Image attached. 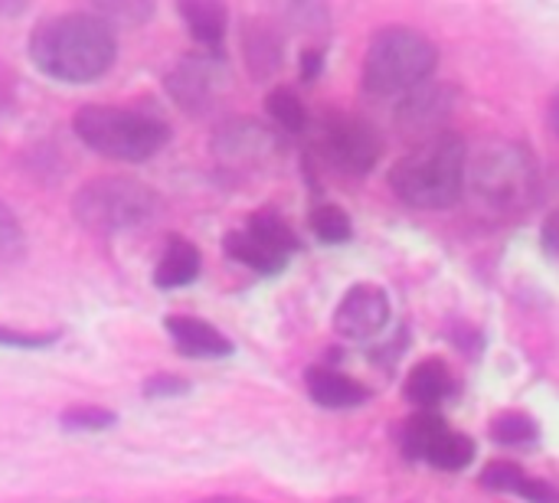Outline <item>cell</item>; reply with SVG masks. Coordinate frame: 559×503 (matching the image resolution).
<instances>
[{
	"instance_id": "cell-31",
	"label": "cell",
	"mask_w": 559,
	"mask_h": 503,
	"mask_svg": "<svg viewBox=\"0 0 559 503\" xmlns=\"http://www.w3.org/2000/svg\"><path fill=\"white\" fill-rule=\"evenodd\" d=\"M550 128H554V134L559 137V98L550 105Z\"/></svg>"
},
{
	"instance_id": "cell-28",
	"label": "cell",
	"mask_w": 559,
	"mask_h": 503,
	"mask_svg": "<svg viewBox=\"0 0 559 503\" xmlns=\"http://www.w3.org/2000/svg\"><path fill=\"white\" fill-rule=\"evenodd\" d=\"M59 334H20L10 327H0V347H13V350H46L56 344Z\"/></svg>"
},
{
	"instance_id": "cell-10",
	"label": "cell",
	"mask_w": 559,
	"mask_h": 503,
	"mask_svg": "<svg viewBox=\"0 0 559 503\" xmlns=\"http://www.w3.org/2000/svg\"><path fill=\"white\" fill-rule=\"evenodd\" d=\"M164 327H167L174 347L183 357H193V360H219V357H229L233 354V340H226L213 324H206L200 318H167Z\"/></svg>"
},
{
	"instance_id": "cell-13",
	"label": "cell",
	"mask_w": 559,
	"mask_h": 503,
	"mask_svg": "<svg viewBox=\"0 0 559 503\" xmlns=\"http://www.w3.org/2000/svg\"><path fill=\"white\" fill-rule=\"evenodd\" d=\"M197 275H200V252H197V245L180 239V236H174L167 242L157 268H154V285L164 288V291H174V288L193 285Z\"/></svg>"
},
{
	"instance_id": "cell-30",
	"label": "cell",
	"mask_w": 559,
	"mask_h": 503,
	"mask_svg": "<svg viewBox=\"0 0 559 503\" xmlns=\"http://www.w3.org/2000/svg\"><path fill=\"white\" fill-rule=\"evenodd\" d=\"M318 69H321V52L318 49H308L305 52V82H311L318 75Z\"/></svg>"
},
{
	"instance_id": "cell-14",
	"label": "cell",
	"mask_w": 559,
	"mask_h": 503,
	"mask_svg": "<svg viewBox=\"0 0 559 503\" xmlns=\"http://www.w3.org/2000/svg\"><path fill=\"white\" fill-rule=\"evenodd\" d=\"M177 13L183 16L190 36L197 43H203L206 49H216L226 36V23H229V13L223 3L216 0H183L177 7Z\"/></svg>"
},
{
	"instance_id": "cell-9",
	"label": "cell",
	"mask_w": 559,
	"mask_h": 503,
	"mask_svg": "<svg viewBox=\"0 0 559 503\" xmlns=\"http://www.w3.org/2000/svg\"><path fill=\"white\" fill-rule=\"evenodd\" d=\"M390 321V298L380 285H354L334 311V331L347 340H373Z\"/></svg>"
},
{
	"instance_id": "cell-26",
	"label": "cell",
	"mask_w": 559,
	"mask_h": 503,
	"mask_svg": "<svg viewBox=\"0 0 559 503\" xmlns=\"http://www.w3.org/2000/svg\"><path fill=\"white\" fill-rule=\"evenodd\" d=\"M115 419L118 416L102 406H72L59 416V426L66 432H102V429H111Z\"/></svg>"
},
{
	"instance_id": "cell-15",
	"label": "cell",
	"mask_w": 559,
	"mask_h": 503,
	"mask_svg": "<svg viewBox=\"0 0 559 503\" xmlns=\"http://www.w3.org/2000/svg\"><path fill=\"white\" fill-rule=\"evenodd\" d=\"M449 390H452V373L442 360H423L406 376V396H409V403H416L423 409L439 406L449 396Z\"/></svg>"
},
{
	"instance_id": "cell-23",
	"label": "cell",
	"mask_w": 559,
	"mask_h": 503,
	"mask_svg": "<svg viewBox=\"0 0 559 503\" xmlns=\"http://www.w3.org/2000/svg\"><path fill=\"white\" fill-rule=\"evenodd\" d=\"M491 439L498 445H511V448H524L537 442V422L524 412H504L491 422Z\"/></svg>"
},
{
	"instance_id": "cell-24",
	"label": "cell",
	"mask_w": 559,
	"mask_h": 503,
	"mask_svg": "<svg viewBox=\"0 0 559 503\" xmlns=\"http://www.w3.org/2000/svg\"><path fill=\"white\" fill-rule=\"evenodd\" d=\"M308 223H311V232H314L321 242H328V245H341V242L350 239V219H347V213H344L341 206H334V203L314 206V213H311Z\"/></svg>"
},
{
	"instance_id": "cell-22",
	"label": "cell",
	"mask_w": 559,
	"mask_h": 503,
	"mask_svg": "<svg viewBox=\"0 0 559 503\" xmlns=\"http://www.w3.org/2000/svg\"><path fill=\"white\" fill-rule=\"evenodd\" d=\"M426 462L442 468V471H462V468H468L475 462V442L468 435H462V432H445L439 439V445L429 452Z\"/></svg>"
},
{
	"instance_id": "cell-21",
	"label": "cell",
	"mask_w": 559,
	"mask_h": 503,
	"mask_svg": "<svg viewBox=\"0 0 559 503\" xmlns=\"http://www.w3.org/2000/svg\"><path fill=\"white\" fill-rule=\"evenodd\" d=\"M265 111H269L272 121H275L282 131H288V134H298V131H305V124H308V111H305L301 98H298L292 88H272L269 98H265Z\"/></svg>"
},
{
	"instance_id": "cell-17",
	"label": "cell",
	"mask_w": 559,
	"mask_h": 503,
	"mask_svg": "<svg viewBox=\"0 0 559 503\" xmlns=\"http://www.w3.org/2000/svg\"><path fill=\"white\" fill-rule=\"evenodd\" d=\"M262 147H272V137L265 134V128H259L252 121H229L216 137V154L229 157V160L262 157Z\"/></svg>"
},
{
	"instance_id": "cell-20",
	"label": "cell",
	"mask_w": 559,
	"mask_h": 503,
	"mask_svg": "<svg viewBox=\"0 0 559 503\" xmlns=\"http://www.w3.org/2000/svg\"><path fill=\"white\" fill-rule=\"evenodd\" d=\"M242 46H246V59H249V65H252L255 75H265V72H272L278 65L282 43L272 36L269 26H249L242 33Z\"/></svg>"
},
{
	"instance_id": "cell-25",
	"label": "cell",
	"mask_w": 559,
	"mask_h": 503,
	"mask_svg": "<svg viewBox=\"0 0 559 503\" xmlns=\"http://www.w3.org/2000/svg\"><path fill=\"white\" fill-rule=\"evenodd\" d=\"M92 13L102 16L108 26H138L154 13V7L144 0H98Z\"/></svg>"
},
{
	"instance_id": "cell-6",
	"label": "cell",
	"mask_w": 559,
	"mask_h": 503,
	"mask_svg": "<svg viewBox=\"0 0 559 503\" xmlns=\"http://www.w3.org/2000/svg\"><path fill=\"white\" fill-rule=\"evenodd\" d=\"M167 95L190 115L210 111L229 88V69L216 52H190L164 79Z\"/></svg>"
},
{
	"instance_id": "cell-16",
	"label": "cell",
	"mask_w": 559,
	"mask_h": 503,
	"mask_svg": "<svg viewBox=\"0 0 559 503\" xmlns=\"http://www.w3.org/2000/svg\"><path fill=\"white\" fill-rule=\"evenodd\" d=\"M223 249H226V255L233 262H239V265H246V268H252L259 275H278L285 268V262H288L285 255H278L275 249H269L265 242H259L249 232H229L223 239Z\"/></svg>"
},
{
	"instance_id": "cell-29",
	"label": "cell",
	"mask_w": 559,
	"mask_h": 503,
	"mask_svg": "<svg viewBox=\"0 0 559 503\" xmlns=\"http://www.w3.org/2000/svg\"><path fill=\"white\" fill-rule=\"evenodd\" d=\"M190 390L187 380L180 376H170V373H157L151 380H144V396L147 399H167V396H183Z\"/></svg>"
},
{
	"instance_id": "cell-8",
	"label": "cell",
	"mask_w": 559,
	"mask_h": 503,
	"mask_svg": "<svg viewBox=\"0 0 559 503\" xmlns=\"http://www.w3.org/2000/svg\"><path fill=\"white\" fill-rule=\"evenodd\" d=\"M321 147L328 154V160L344 170V173H367L377 157H380V137L377 131L364 121V118H354V115H334L328 118L324 124V134H321Z\"/></svg>"
},
{
	"instance_id": "cell-5",
	"label": "cell",
	"mask_w": 559,
	"mask_h": 503,
	"mask_svg": "<svg viewBox=\"0 0 559 503\" xmlns=\"http://www.w3.org/2000/svg\"><path fill=\"white\" fill-rule=\"evenodd\" d=\"M160 213V196L134 177H98L72 196V216L95 236L138 229Z\"/></svg>"
},
{
	"instance_id": "cell-12",
	"label": "cell",
	"mask_w": 559,
	"mask_h": 503,
	"mask_svg": "<svg viewBox=\"0 0 559 503\" xmlns=\"http://www.w3.org/2000/svg\"><path fill=\"white\" fill-rule=\"evenodd\" d=\"M481 484L488 491H504V494H521L527 503H559V488L527 478L518 465L495 462L481 471Z\"/></svg>"
},
{
	"instance_id": "cell-1",
	"label": "cell",
	"mask_w": 559,
	"mask_h": 503,
	"mask_svg": "<svg viewBox=\"0 0 559 503\" xmlns=\"http://www.w3.org/2000/svg\"><path fill=\"white\" fill-rule=\"evenodd\" d=\"M118 56L115 29L92 10H69L46 16L29 33L33 65L66 85L102 79Z\"/></svg>"
},
{
	"instance_id": "cell-11",
	"label": "cell",
	"mask_w": 559,
	"mask_h": 503,
	"mask_svg": "<svg viewBox=\"0 0 559 503\" xmlns=\"http://www.w3.org/2000/svg\"><path fill=\"white\" fill-rule=\"evenodd\" d=\"M305 386H308V396L324 409H354L370 399V390L364 383L331 367H311L305 373Z\"/></svg>"
},
{
	"instance_id": "cell-18",
	"label": "cell",
	"mask_w": 559,
	"mask_h": 503,
	"mask_svg": "<svg viewBox=\"0 0 559 503\" xmlns=\"http://www.w3.org/2000/svg\"><path fill=\"white\" fill-rule=\"evenodd\" d=\"M449 432V426L442 422V416H436V412H416L409 422H406V429H403V452L409 455V458H416V462H426L429 458V452L439 445V439Z\"/></svg>"
},
{
	"instance_id": "cell-32",
	"label": "cell",
	"mask_w": 559,
	"mask_h": 503,
	"mask_svg": "<svg viewBox=\"0 0 559 503\" xmlns=\"http://www.w3.org/2000/svg\"><path fill=\"white\" fill-rule=\"evenodd\" d=\"M334 503H360V501H354V498H337Z\"/></svg>"
},
{
	"instance_id": "cell-7",
	"label": "cell",
	"mask_w": 559,
	"mask_h": 503,
	"mask_svg": "<svg viewBox=\"0 0 559 503\" xmlns=\"http://www.w3.org/2000/svg\"><path fill=\"white\" fill-rule=\"evenodd\" d=\"M465 180H472V190L481 200H488L495 206H511L531 190L534 170H531L527 154H521L514 147H498V151H488L485 157H478L475 164L468 160Z\"/></svg>"
},
{
	"instance_id": "cell-27",
	"label": "cell",
	"mask_w": 559,
	"mask_h": 503,
	"mask_svg": "<svg viewBox=\"0 0 559 503\" xmlns=\"http://www.w3.org/2000/svg\"><path fill=\"white\" fill-rule=\"evenodd\" d=\"M26 239H23V226L16 219V213L0 200V265H10L23 255Z\"/></svg>"
},
{
	"instance_id": "cell-19",
	"label": "cell",
	"mask_w": 559,
	"mask_h": 503,
	"mask_svg": "<svg viewBox=\"0 0 559 503\" xmlns=\"http://www.w3.org/2000/svg\"><path fill=\"white\" fill-rule=\"evenodd\" d=\"M249 236H255L259 242H265L269 249H275L278 255H292L295 249H298V236H295V229L278 216V213H272V209H262V213H255L252 219H249V229H246Z\"/></svg>"
},
{
	"instance_id": "cell-4",
	"label": "cell",
	"mask_w": 559,
	"mask_h": 503,
	"mask_svg": "<svg viewBox=\"0 0 559 503\" xmlns=\"http://www.w3.org/2000/svg\"><path fill=\"white\" fill-rule=\"evenodd\" d=\"M439 62V49L413 26H386L373 33L364 59V85L373 95H400L423 85Z\"/></svg>"
},
{
	"instance_id": "cell-3",
	"label": "cell",
	"mask_w": 559,
	"mask_h": 503,
	"mask_svg": "<svg viewBox=\"0 0 559 503\" xmlns=\"http://www.w3.org/2000/svg\"><path fill=\"white\" fill-rule=\"evenodd\" d=\"M72 131L88 151L121 164L151 160L154 154L164 151L170 137V128L157 115L141 108H121V105L79 108L72 118Z\"/></svg>"
},
{
	"instance_id": "cell-2",
	"label": "cell",
	"mask_w": 559,
	"mask_h": 503,
	"mask_svg": "<svg viewBox=\"0 0 559 503\" xmlns=\"http://www.w3.org/2000/svg\"><path fill=\"white\" fill-rule=\"evenodd\" d=\"M468 170L465 141L452 131L423 137L390 170L393 193L416 209H445L462 196Z\"/></svg>"
}]
</instances>
